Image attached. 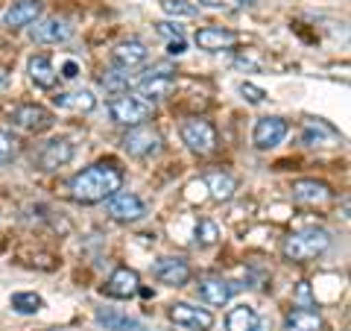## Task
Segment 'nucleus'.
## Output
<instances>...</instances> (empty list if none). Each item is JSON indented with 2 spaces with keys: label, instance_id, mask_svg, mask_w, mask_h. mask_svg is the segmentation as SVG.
Returning <instances> with one entry per match:
<instances>
[{
  "label": "nucleus",
  "instance_id": "obj_13",
  "mask_svg": "<svg viewBox=\"0 0 351 331\" xmlns=\"http://www.w3.org/2000/svg\"><path fill=\"white\" fill-rule=\"evenodd\" d=\"M156 279L161 284H170V288H182L191 282V264L179 255H164L156 261Z\"/></svg>",
  "mask_w": 351,
  "mask_h": 331
},
{
  "label": "nucleus",
  "instance_id": "obj_29",
  "mask_svg": "<svg viewBox=\"0 0 351 331\" xmlns=\"http://www.w3.org/2000/svg\"><path fill=\"white\" fill-rule=\"evenodd\" d=\"M18 159V138L0 129V164H12Z\"/></svg>",
  "mask_w": 351,
  "mask_h": 331
},
{
  "label": "nucleus",
  "instance_id": "obj_35",
  "mask_svg": "<svg viewBox=\"0 0 351 331\" xmlns=\"http://www.w3.org/2000/svg\"><path fill=\"white\" fill-rule=\"evenodd\" d=\"M184 50H188V44H184V38H182V41H170V47H167L170 56H182Z\"/></svg>",
  "mask_w": 351,
  "mask_h": 331
},
{
  "label": "nucleus",
  "instance_id": "obj_33",
  "mask_svg": "<svg viewBox=\"0 0 351 331\" xmlns=\"http://www.w3.org/2000/svg\"><path fill=\"white\" fill-rule=\"evenodd\" d=\"M164 9H167L170 15H196V9L182 3V0H164Z\"/></svg>",
  "mask_w": 351,
  "mask_h": 331
},
{
  "label": "nucleus",
  "instance_id": "obj_16",
  "mask_svg": "<svg viewBox=\"0 0 351 331\" xmlns=\"http://www.w3.org/2000/svg\"><path fill=\"white\" fill-rule=\"evenodd\" d=\"M237 290H240V284L228 282V279H202L199 284H196L199 299L208 302V305H226Z\"/></svg>",
  "mask_w": 351,
  "mask_h": 331
},
{
  "label": "nucleus",
  "instance_id": "obj_34",
  "mask_svg": "<svg viewBox=\"0 0 351 331\" xmlns=\"http://www.w3.org/2000/svg\"><path fill=\"white\" fill-rule=\"evenodd\" d=\"M295 296H299L302 302H307V308H313L311 305V288H307V282H299V290H295Z\"/></svg>",
  "mask_w": 351,
  "mask_h": 331
},
{
  "label": "nucleus",
  "instance_id": "obj_18",
  "mask_svg": "<svg viewBox=\"0 0 351 331\" xmlns=\"http://www.w3.org/2000/svg\"><path fill=\"white\" fill-rule=\"evenodd\" d=\"M196 44L208 53H219V50H232L237 44V32L223 30V27H205L196 30Z\"/></svg>",
  "mask_w": 351,
  "mask_h": 331
},
{
  "label": "nucleus",
  "instance_id": "obj_9",
  "mask_svg": "<svg viewBox=\"0 0 351 331\" xmlns=\"http://www.w3.org/2000/svg\"><path fill=\"white\" fill-rule=\"evenodd\" d=\"M287 138V120L284 117H261L255 129H252V144H255L258 150H272L278 147L281 141Z\"/></svg>",
  "mask_w": 351,
  "mask_h": 331
},
{
  "label": "nucleus",
  "instance_id": "obj_4",
  "mask_svg": "<svg viewBox=\"0 0 351 331\" xmlns=\"http://www.w3.org/2000/svg\"><path fill=\"white\" fill-rule=\"evenodd\" d=\"M182 141L196 156H208L217 150V129L205 117H188L182 124Z\"/></svg>",
  "mask_w": 351,
  "mask_h": 331
},
{
  "label": "nucleus",
  "instance_id": "obj_20",
  "mask_svg": "<svg viewBox=\"0 0 351 331\" xmlns=\"http://www.w3.org/2000/svg\"><path fill=\"white\" fill-rule=\"evenodd\" d=\"M38 15H41V3H38V0H18V3H12L6 9L3 24L9 30H21V27L36 24Z\"/></svg>",
  "mask_w": 351,
  "mask_h": 331
},
{
  "label": "nucleus",
  "instance_id": "obj_26",
  "mask_svg": "<svg viewBox=\"0 0 351 331\" xmlns=\"http://www.w3.org/2000/svg\"><path fill=\"white\" fill-rule=\"evenodd\" d=\"M202 185L211 191V196H214L217 203H228L234 196V191H237V182L228 173H223V170H211L202 179Z\"/></svg>",
  "mask_w": 351,
  "mask_h": 331
},
{
  "label": "nucleus",
  "instance_id": "obj_3",
  "mask_svg": "<svg viewBox=\"0 0 351 331\" xmlns=\"http://www.w3.org/2000/svg\"><path fill=\"white\" fill-rule=\"evenodd\" d=\"M108 115H112L114 124L120 126H141L144 120L152 117V103L141 100V97H129V94H120L108 103Z\"/></svg>",
  "mask_w": 351,
  "mask_h": 331
},
{
  "label": "nucleus",
  "instance_id": "obj_27",
  "mask_svg": "<svg viewBox=\"0 0 351 331\" xmlns=\"http://www.w3.org/2000/svg\"><path fill=\"white\" fill-rule=\"evenodd\" d=\"M100 85L106 88V91H112V94H123V91H129V85H132V76L126 73V71H106L103 76H100Z\"/></svg>",
  "mask_w": 351,
  "mask_h": 331
},
{
  "label": "nucleus",
  "instance_id": "obj_5",
  "mask_svg": "<svg viewBox=\"0 0 351 331\" xmlns=\"http://www.w3.org/2000/svg\"><path fill=\"white\" fill-rule=\"evenodd\" d=\"M9 120L24 129V132H32V135H41V132H47L53 124H56V117H53L50 109H44L38 103H24V106H15Z\"/></svg>",
  "mask_w": 351,
  "mask_h": 331
},
{
  "label": "nucleus",
  "instance_id": "obj_23",
  "mask_svg": "<svg viewBox=\"0 0 351 331\" xmlns=\"http://www.w3.org/2000/svg\"><path fill=\"white\" fill-rule=\"evenodd\" d=\"M53 103H56V109H64V112H94L97 109V97L91 91H85V88H80V91H62L53 97Z\"/></svg>",
  "mask_w": 351,
  "mask_h": 331
},
{
  "label": "nucleus",
  "instance_id": "obj_37",
  "mask_svg": "<svg viewBox=\"0 0 351 331\" xmlns=\"http://www.w3.org/2000/svg\"><path fill=\"white\" fill-rule=\"evenodd\" d=\"M6 80H9V71H6V68H0V85H6Z\"/></svg>",
  "mask_w": 351,
  "mask_h": 331
},
{
  "label": "nucleus",
  "instance_id": "obj_1",
  "mask_svg": "<svg viewBox=\"0 0 351 331\" xmlns=\"http://www.w3.org/2000/svg\"><path fill=\"white\" fill-rule=\"evenodd\" d=\"M123 185V173L114 161H97L91 168H85L82 173H76L71 179V200L82 205L103 203L108 196H114Z\"/></svg>",
  "mask_w": 351,
  "mask_h": 331
},
{
  "label": "nucleus",
  "instance_id": "obj_36",
  "mask_svg": "<svg viewBox=\"0 0 351 331\" xmlns=\"http://www.w3.org/2000/svg\"><path fill=\"white\" fill-rule=\"evenodd\" d=\"M76 73H80V65H76V62H68V65H64V73H62L64 80H73Z\"/></svg>",
  "mask_w": 351,
  "mask_h": 331
},
{
  "label": "nucleus",
  "instance_id": "obj_19",
  "mask_svg": "<svg viewBox=\"0 0 351 331\" xmlns=\"http://www.w3.org/2000/svg\"><path fill=\"white\" fill-rule=\"evenodd\" d=\"M73 159V144L68 138H56L50 144H44L41 156H38V168L41 170H56V168H64Z\"/></svg>",
  "mask_w": 351,
  "mask_h": 331
},
{
  "label": "nucleus",
  "instance_id": "obj_25",
  "mask_svg": "<svg viewBox=\"0 0 351 331\" xmlns=\"http://www.w3.org/2000/svg\"><path fill=\"white\" fill-rule=\"evenodd\" d=\"M27 71H29V80L38 88H47V91L56 88V82H59V73H56V68H53V62L47 56H32Z\"/></svg>",
  "mask_w": 351,
  "mask_h": 331
},
{
  "label": "nucleus",
  "instance_id": "obj_11",
  "mask_svg": "<svg viewBox=\"0 0 351 331\" xmlns=\"http://www.w3.org/2000/svg\"><path fill=\"white\" fill-rule=\"evenodd\" d=\"M302 144H307V147H339L343 144V135H339L328 120L311 117V120H304V126H302Z\"/></svg>",
  "mask_w": 351,
  "mask_h": 331
},
{
  "label": "nucleus",
  "instance_id": "obj_17",
  "mask_svg": "<svg viewBox=\"0 0 351 331\" xmlns=\"http://www.w3.org/2000/svg\"><path fill=\"white\" fill-rule=\"evenodd\" d=\"M97 326H103L106 331H147V323L138 317H129V314H120L114 308H97Z\"/></svg>",
  "mask_w": 351,
  "mask_h": 331
},
{
  "label": "nucleus",
  "instance_id": "obj_10",
  "mask_svg": "<svg viewBox=\"0 0 351 331\" xmlns=\"http://www.w3.org/2000/svg\"><path fill=\"white\" fill-rule=\"evenodd\" d=\"M176 88V76L170 68H156V71H147V76L138 82V91L141 97H147V103H156L170 97V91Z\"/></svg>",
  "mask_w": 351,
  "mask_h": 331
},
{
  "label": "nucleus",
  "instance_id": "obj_6",
  "mask_svg": "<svg viewBox=\"0 0 351 331\" xmlns=\"http://www.w3.org/2000/svg\"><path fill=\"white\" fill-rule=\"evenodd\" d=\"M123 147L129 156H135V159H149V156H158V152L164 150V141L156 129H149V126H132L126 132V138H123Z\"/></svg>",
  "mask_w": 351,
  "mask_h": 331
},
{
  "label": "nucleus",
  "instance_id": "obj_38",
  "mask_svg": "<svg viewBox=\"0 0 351 331\" xmlns=\"http://www.w3.org/2000/svg\"><path fill=\"white\" fill-rule=\"evenodd\" d=\"M234 3H240V6H249V3H258V0H234Z\"/></svg>",
  "mask_w": 351,
  "mask_h": 331
},
{
  "label": "nucleus",
  "instance_id": "obj_7",
  "mask_svg": "<svg viewBox=\"0 0 351 331\" xmlns=\"http://www.w3.org/2000/svg\"><path fill=\"white\" fill-rule=\"evenodd\" d=\"M108 217L114 223H138L147 214V205L141 203V196L129 194V191H117L114 196H108Z\"/></svg>",
  "mask_w": 351,
  "mask_h": 331
},
{
  "label": "nucleus",
  "instance_id": "obj_28",
  "mask_svg": "<svg viewBox=\"0 0 351 331\" xmlns=\"http://www.w3.org/2000/svg\"><path fill=\"white\" fill-rule=\"evenodd\" d=\"M12 308L18 314H38L41 308H44V299L38 293H32V290H24V293H15L12 296Z\"/></svg>",
  "mask_w": 351,
  "mask_h": 331
},
{
  "label": "nucleus",
  "instance_id": "obj_8",
  "mask_svg": "<svg viewBox=\"0 0 351 331\" xmlns=\"http://www.w3.org/2000/svg\"><path fill=\"white\" fill-rule=\"evenodd\" d=\"M170 319L182 328H191V331H211L214 328V314L205 311V308H196L188 302H176L170 305Z\"/></svg>",
  "mask_w": 351,
  "mask_h": 331
},
{
  "label": "nucleus",
  "instance_id": "obj_32",
  "mask_svg": "<svg viewBox=\"0 0 351 331\" xmlns=\"http://www.w3.org/2000/svg\"><path fill=\"white\" fill-rule=\"evenodd\" d=\"M156 30L161 32V36H167L173 41H182L184 38V30L179 24H170V21H161V24H156Z\"/></svg>",
  "mask_w": 351,
  "mask_h": 331
},
{
  "label": "nucleus",
  "instance_id": "obj_15",
  "mask_svg": "<svg viewBox=\"0 0 351 331\" xmlns=\"http://www.w3.org/2000/svg\"><path fill=\"white\" fill-rule=\"evenodd\" d=\"M149 56V50H147V44L144 41H138V38H129V41H120L117 47L112 50V62L117 65L120 71H132V68H138V65H144Z\"/></svg>",
  "mask_w": 351,
  "mask_h": 331
},
{
  "label": "nucleus",
  "instance_id": "obj_12",
  "mask_svg": "<svg viewBox=\"0 0 351 331\" xmlns=\"http://www.w3.org/2000/svg\"><path fill=\"white\" fill-rule=\"evenodd\" d=\"M103 293L112 296V299H132L135 293H141L138 273L129 270V267H117L112 275H108V282L103 284Z\"/></svg>",
  "mask_w": 351,
  "mask_h": 331
},
{
  "label": "nucleus",
  "instance_id": "obj_2",
  "mask_svg": "<svg viewBox=\"0 0 351 331\" xmlns=\"http://www.w3.org/2000/svg\"><path fill=\"white\" fill-rule=\"evenodd\" d=\"M331 249V235L325 229H302V231H293V235L284 238V258L287 261H295V264H304V261H313L325 255Z\"/></svg>",
  "mask_w": 351,
  "mask_h": 331
},
{
  "label": "nucleus",
  "instance_id": "obj_24",
  "mask_svg": "<svg viewBox=\"0 0 351 331\" xmlns=\"http://www.w3.org/2000/svg\"><path fill=\"white\" fill-rule=\"evenodd\" d=\"M226 328L228 331H261V317L252 305H237L228 311Z\"/></svg>",
  "mask_w": 351,
  "mask_h": 331
},
{
  "label": "nucleus",
  "instance_id": "obj_30",
  "mask_svg": "<svg viewBox=\"0 0 351 331\" xmlns=\"http://www.w3.org/2000/svg\"><path fill=\"white\" fill-rule=\"evenodd\" d=\"M217 238H219V229L214 220H199V226H196V240H199L202 247H211L217 244Z\"/></svg>",
  "mask_w": 351,
  "mask_h": 331
},
{
  "label": "nucleus",
  "instance_id": "obj_21",
  "mask_svg": "<svg viewBox=\"0 0 351 331\" xmlns=\"http://www.w3.org/2000/svg\"><path fill=\"white\" fill-rule=\"evenodd\" d=\"M331 196H334L331 187L325 182H316V179H302L293 185V200L302 205H325Z\"/></svg>",
  "mask_w": 351,
  "mask_h": 331
},
{
  "label": "nucleus",
  "instance_id": "obj_22",
  "mask_svg": "<svg viewBox=\"0 0 351 331\" xmlns=\"http://www.w3.org/2000/svg\"><path fill=\"white\" fill-rule=\"evenodd\" d=\"M284 331H325V319L313 308H293L284 317Z\"/></svg>",
  "mask_w": 351,
  "mask_h": 331
},
{
  "label": "nucleus",
  "instance_id": "obj_14",
  "mask_svg": "<svg viewBox=\"0 0 351 331\" xmlns=\"http://www.w3.org/2000/svg\"><path fill=\"white\" fill-rule=\"evenodd\" d=\"M73 36V27L64 18H44L29 30V38L38 44H62Z\"/></svg>",
  "mask_w": 351,
  "mask_h": 331
},
{
  "label": "nucleus",
  "instance_id": "obj_31",
  "mask_svg": "<svg viewBox=\"0 0 351 331\" xmlns=\"http://www.w3.org/2000/svg\"><path fill=\"white\" fill-rule=\"evenodd\" d=\"M240 94H243L249 103H263V100H267V94H263V88L252 85V82H243V85H240Z\"/></svg>",
  "mask_w": 351,
  "mask_h": 331
}]
</instances>
